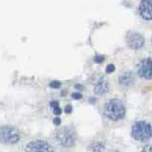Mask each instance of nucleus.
Here are the masks:
<instances>
[{
    "instance_id": "12",
    "label": "nucleus",
    "mask_w": 152,
    "mask_h": 152,
    "mask_svg": "<svg viewBox=\"0 0 152 152\" xmlns=\"http://www.w3.org/2000/svg\"><path fill=\"white\" fill-rule=\"evenodd\" d=\"M115 71V66H114V64H108L106 68H105V72L107 74H111Z\"/></svg>"
},
{
    "instance_id": "2",
    "label": "nucleus",
    "mask_w": 152,
    "mask_h": 152,
    "mask_svg": "<svg viewBox=\"0 0 152 152\" xmlns=\"http://www.w3.org/2000/svg\"><path fill=\"white\" fill-rule=\"evenodd\" d=\"M131 135L135 140L144 142L151 138L152 128L148 123H146L145 121H139L133 124L131 129Z\"/></svg>"
},
{
    "instance_id": "6",
    "label": "nucleus",
    "mask_w": 152,
    "mask_h": 152,
    "mask_svg": "<svg viewBox=\"0 0 152 152\" xmlns=\"http://www.w3.org/2000/svg\"><path fill=\"white\" fill-rule=\"evenodd\" d=\"M26 152H54L52 147L48 142L45 141H34L29 142L26 145Z\"/></svg>"
},
{
    "instance_id": "14",
    "label": "nucleus",
    "mask_w": 152,
    "mask_h": 152,
    "mask_svg": "<svg viewBox=\"0 0 152 152\" xmlns=\"http://www.w3.org/2000/svg\"><path fill=\"white\" fill-rule=\"evenodd\" d=\"M104 60V56H96L94 58V61L97 62V63H102Z\"/></svg>"
},
{
    "instance_id": "15",
    "label": "nucleus",
    "mask_w": 152,
    "mask_h": 152,
    "mask_svg": "<svg viewBox=\"0 0 152 152\" xmlns=\"http://www.w3.org/2000/svg\"><path fill=\"white\" fill-rule=\"evenodd\" d=\"M72 98L74 99H80L81 98H82V95L80 94V93H79V92H75V93H73L72 95Z\"/></svg>"
},
{
    "instance_id": "20",
    "label": "nucleus",
    "mask_w": 152,
    "mask_h": 152,
    "mask_svg": "<svg viewBox=\"0 0 152 152\" xmlns=\"http://www.w3.org/2000/svg\"><path fill=\"white\" fill-rule=\"evenodd\" d=\"M54 124H56V125H58V124H60V121H61V120H60L58 117H56V118H55L54 119Z\"/></svg>"
},
{
    "instance_id": "3",
    "label": "nucleus",
    "mask_w": 152,
    "mask_h": 152,
    "mask_svg": "<svg viewBox=\"0 0 152 152\" xmlns=\"http://www.w3.org/2000/svg\"><path fill=\"white\" fill-rule=\"evenodd\" d=\"M20 140V133L15 127L5 125L0 127V142L6 145L16 144Z\"/></svg>"
},
{
    "instance_id": "21",
    "label": "nucleus",
    "mask_w": 152,
    "mask_h": 152,
    "mask_svg": "<svg viewBox=\"0 0 152 152\" xmlns=\"http://www.w3.org/2000/svg\"><path fill=\"white\" fill-rule=\"evenodd\" d=\"M115 152H120V151H115Z\"/></svg>"
},
{
    "instance_id": "16",
    "label": "nucleus",
    "mask_w": 152,
    "mask_h": 152,
    "mask_svg": "<svg viewBox=\"0 0 152 152\" xmlns=\"http://www.w3.org/2000/svg\"><path fill=\"white\" fill-rule=\"evenodd\" d=\"M72 110H73V107H72L71 104H67V105L65 106V112L68 113V114H70V113L72 112Z\"/></svg>"
},
{
    "instance_id": "18",
    "label": "nucleus",
    "mask_w": 152,
    "mask_h": 152,
    "mask_svg": "<svg viewBox=\"0 0 152 152\" xmlns=\"http://www.w3.org/2000/svg\"><path fill=\"white\" fill-rule=\"evenodd\" d=\"M142 152H152V145H147V146H145V148L142 150Z\"/></svg>"
},
{
    "instance_id": "8",
    "label": "nucleus",
    "mask_w": 152,
    "mask_h": 152,
    "mask_svg": "<svg viewBox=\"0 0 152 152\" xmlns=\"http://www.w3.org/2000/svg\"><path fill=\"white\" fill-rule=\"evenodd\" d=\"M145 44V39L142 34L138 33H132L127 37V45L133 50L141 49Z\"/></svg>"
},
{
    "instance_id": "1",
    "label": "nucleus",
    "mask_w": 152,
    "mask_h": 152,
    "mask_svg": "<svg viewBox=\"0 0 152 152\" xmlns=\"http://www.w3.org/2000/svg\"><path fill=\"white\" fill-rule=\"evenodd\" d=\"M103 113L108 119L112 121H120L125 116V107L119 99H112L104 104Z\"/></svg>"
},
{
    "instance_id": "4",
    "label": "nucleus",
    "mask_w": 152,
    "mask_h": 152,
    "mask_svg": "<svg viewBox=\"0 0 152 152\" xmlns=\"http://www.w3.org/2000/svg\"><path fill=\"white\" fill-rule=\"evenodd\" d=\"M56 138L63 147H71L75 145L76 142L75 133L67 127L59 129L56 134Z\"/></svg>"
},
{
    "instance_id": "7",
    "label": "nucleus",
    "mask_w": 152,
    "mask_h": 152,
    "mask_svg": "<svg viewBox=\"0 0 152 152\" xmlns=\"http://www.w3.org/2000/svg\"><path fill=\"white\" fill-rule=\"evenodd\" d=\"M139 14L142 19L152 20V0H142L139 5Z\"/></svg>"
},
{
    "instance_id": "5",
    "label": "nucleus",
    "mask_w": 152,
    "mask_h": 152,
    "mask_svg": "<svg viewBox=\"0 0 152 152\" xmlns=\"http://www.w3.org/2000/svg\"><path fill=\"white\" fill-rule=\"evenodd\" d=\"M139 77L145 80H152V58H145L137 67Z\"/></svg>"
},
{
    "instance_id": "10",
    "label": "nucleus",
    "mask_w": 152,
    "mask_h": 152,
    "mask_svg": "<svg viewBox=\"0 0 152 152\" xmlns=\"http://www.w3.org/2000/svg\"><path fill=\"white\" fill-rule=\"evenodd\" d=\"M134 82V76L131 72H124L119 77V83L123 86H129Z\"/></svg>"
},
{
    "instance_id": "9",
    "label": "nucleus",
    "mask_w": 152,
    "mask_h": 152,
    "mask_svg": "<svg viewBox=\"0 0 152 152\" xmlns=\"http://www.w3.org/2000/svg\"><path fill=\"white\" fill-rule=\"evenodd\" d=\"M108 88H109V84H108V81L106 79H104L103 77H102L101 79H99L97 83L95 84V87H94V92L95 94L97 95H103L105 94L107 91H108Z\"/></svg>"
},
{
    "instance_id": "11",
    "label": "nucleus",
    "mask_w": 152,
    "mask_h": 152,
    "mask_svg": "<svg viewBox=\"0 0 152 152\" xmlns=\"http://www.w3.org/2000/svg\"><path fill=\"white\" fill-rule=\"evenodd\" d=\"M103 150V145L99 142H94L91 146V152H102Z\"/></svg>"
},
{
    "instance_id": "13",
    "label": "nucleus",
    "mask_w": 152,
    "mask_h": 152,
    "mask_svg": "<svg viewBox=\"0 0 152 152\" xmlns=\"http://www.w3.org/2000/svg\"><path fill=\"white\" fill-rule=\"evenodd\" d=\"M60 85H61V83H60L59 81L54 80V81H52L51 83H50V87L54 88V89H58V88L60 87Z\"/></svg>"
},
{
    "instance_id": "17",
    "label": "nucleus",
    "mask_w": 152,
    "mask_h": 152,
    "mask_svg": "<svg viewBox=\"0 0 152 152\" xmlns=\"http://www.w3.org/2000/svg\"><path fill=\"white\" fill-rule=\"evenodd\" d=\"M54 113H55V115H60L61 114V109L59 108V106H56L54 108Z\"/></svg>"
},
{
    "instance_id": "22",
    "label": "nucleus",
    "mask_w": 152,
    "mask_h": 152,
    "mask_svg": "<svg viewBox=\"0 0 152 152\" xmlns=\"http://www.w3.org/2000/svg\"><path fill=\"white\" fill-rule=\"evenodd\" d=\"M151 41H152V39H151Z\"/></svg>"
},
{
    "instance_id": "19",
    "label": "nucleus",
    "mask_w": 152,
    "mask_h": 152,
    "mask_svg": "<svg viewBox=\"0 0 152 152\" xmlns=\"http://www.w3.org/2000/svg\"><path fill=\"white\" fill-rule=\"evenodd\" d=\"M50 106H51V107H53V108H55V107H56V106H59V103H58V102H56V101H53V102H50Z\"/></svg>"
}]
</instances>
